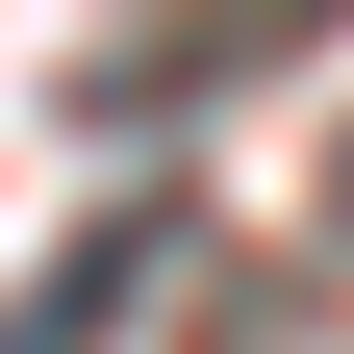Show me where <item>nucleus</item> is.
<instances>
[{
	"instance_id": "nucleus-2",
	"label": "nucleus",
	"mask_w": 354,
	"mask_h": 354,
	"mask_svg": "<svg viewBox=\"0 0 354 354\" xmlns=\"http://www.w3.org/2000/svg\"><path fill=\"white\" fill-rule=\"evenodd\" d=\"M329 228H354V127H329Z\"/></svg>"
},
{
	"instance_id": "nucleus-1",
	"label": "nucleus",
	"mask_w": 354,
	"mask_h": 354,
	"mask_svg": "<svg viewBox=\"0 0 354 354\" xmlns=\"http://www.w3.org/2000/svg\"><path fill=\"white\" fill-rule=\"evenodd\" d=\"M354 0H152V26H127L102 51V102H228V76H279V51H329Z\"/></svg>"
}]
</instances>
